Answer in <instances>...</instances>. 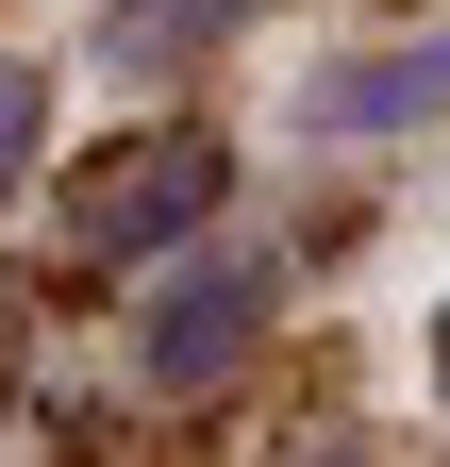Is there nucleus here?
<instances>
[{
	"instance_id": "f03ea898",
	"label": "nucleus",
	"mask_w": 450,
	"mask_h": 467,
	"mask_svg": "<svg viewBox=\"0 0 450 467\" xmlns=\"http://www.w3.org/2000/svg\"><path fill=\"white\" fill-rule=\"evenodd\" d=\"M217 184H234L217 134H134V150H100L84 184H67V234H84L100 267H150V251H184V234L217 217Z\"/></svg>"
},
{
	"instance_id": "20e7f679",
	"label": "nucleus",
	"mask_w": 450,
	"mask_h": 467,
	"mask_svg": "<svg viewBox=\"0 0 450 467\" xmlns=\"http://www.w3.org/2000/svg\"><path fill=\"white\" fill-rule=\"evenodd\" d=\"M234 17H267V0H100V50H118V67H184V50H217Z\"/></svg>"
},
{
	"instance_id": "f257e3e1",
	"label": "nucleus",
	"mask_w": 450,
	"mask_h": 467,
	"mask_svg": "<svg viewBox=\"0 0 450 467\" xmlns=\"http://www.w3.org/2000/svg\"><path fill=\"white\" fill-rule=\"evenodd\" d=\"M284 317V251H251V234H217V251H167V284L134 301V384L150 400H217L267 350Z\"/></svg>"
},
{
	"instance_id": "423d86ee",
	"label": "nucleus",
	"mask_w": 450,
	"mask_h": 467,
	"mask_svg": "<svg viewBox=\"0 0 450 467\" xmlns=\"http://www.w3.org/2000/svg\"><path fill=\"white\" fill-rule=\"evenodd\" d=\"M434 384H450V317H434Z\"/></svg>"
},
{
	"instance_id": "7ed1b4c3",
	"label": "nucleus",
	"mask_w": 450,
	"mask_h": 467,
	"mask_svg": "<svg viewBox=\"0 0 450 467\" xmlns=\"http://www.w3.org/2000/svg\"><path fill=\"white\" fill-rule=\"evenodd\" d=\"M417 117H450V34H417V50H351V67L301 84V134H417Z\"/></svg>"
},
{
	"instance_id": "39448f33",
	"label": "nucleus",
	"mask_w": 450,
	"mask_h": 467,
	"mask_svg": "<svg viewBox=\"0 0 450 467\" xmlns=\"http://www.w3.org/2000/svg\"><path fill=\"white\" fill-rule=\"evenodd\" d=\"M34 134H50V67H17V50H0V201H17V167H34Z\"/></svg>"
}]
</instances>
